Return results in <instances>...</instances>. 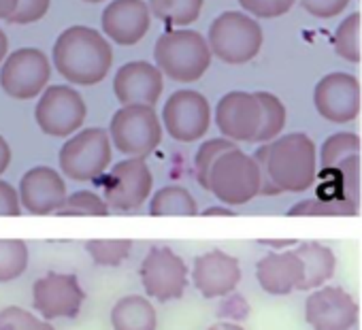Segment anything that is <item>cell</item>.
<instances>
[{
	"label": "cell",
	"mask_w": 362,
	"mask_h": 330,
	"mask_svg": "<svg viewBox=\"0 0 362 330\" xmlns=\"http://www.w3.org/2000/svg\"><path fill=\"white\" fill-rule=\"evenodd\" d=\"M262 171V194L305 192L317 177V149L309 134L288 132L264 143L256 153Z\"/></svg>",
	"instance_id": "1"
},
{
	"label": "cell",
	"mask_w": 362,
	"mask_h": 330,
	"mask_svg": "<svg viewBox=\"0 0 362 330\" xmlns=\"http://www.w3.org/2000/svg\"><path fill=\"white\" fill-rule=\"evenodd\" d=\"M56 71L75 86L100 83L113 64L109 41L90 26H71L54 43Z\"/></svg>",
	"instance_id": "2"
},
{
	"label": "cell",
	"mask_w": 362,
	"mask_h": 330,
	"mask_svg": "<svg viewBox=\"0 0 362 330\" xmlns=\"http://www.w3.org/2000/svg\"><path fill=\"white\" fill-rule=\"evenodd\" d=\"M211 58L209 41L201 33L188 28L168 30L153 45L156 66L177 83L199 81L211 66Z\"/></svg>",
	"instance_id": "3"
},
{
	"label": "cell",
	"mask_w": 362,
	"mask_h": 330,
	"mask_svg": "<svg viewBox=\"0 0 362 330\" xmlns=\"http://www.w3.org/2000/svg\"><path fill=\"white\" fill-rule=\"evenodd\" d=\"M207 190L226 207H239L262 194V171L254 155L239 147L222 153L209 173Z\"/></svg>",
	"instance_id": "4"
},
{
	"label": "cell",
	"mask_w": 362,
	"mask_h": 330,
	"mask_svg": "<svg viewBox=\"0 0 362 330\" xmlns=\"http://www.w3.org/2000/svg\"><path fill=\"white\" fill-rule=\"evenodd\" d=\"M207 41L218 60L239 66L252 62L260 54L264 35L252 16L241 11H224L211 22Z\"/></svg>",
	"instance_id": "5"
},
{
	"label": "cell",
	"mask_w": 362,
	"mask_h": 330,
	"mask_svg": "<svg viewBox=\"0 0 362 330\" xmlns=\"http://www.w3.org/2000/svg\"><path fill=\"white\" fill-rule=\"evenodd\" d=\"M111 136L105 128H86L73 134L58 153L60 171L73 182H94L111 164Z\"/></svg>",
	"instance_id": "6"
},
{
	"label": "cell",
	"mask_w": 362,
	"mask_h": 330,
	"mask_svg": "<svg viewBox=\"0 0 362 330\" xmlns=\"http://www.w3.org/2000/svg\"><path fill=\"white\" fill-rule=\"evenodd\" d=\"M109 136L113 147L124 155L145 158L162 141V122L153 107H119L111 117Z\"/></svg>",
	"instance_id": "7"
},
{
	"label": "cell",
	"mask_w": 362,
	"mask_h": 330,
	"mask_svg": "<svg viewBox=\"0 0 362 330\" xmlns=\"http://www.w3.org/2000/svg\"><path fill=\"white\" fill-rule=\"evenodd\" d=\"M139 275L145 294L158 302L184 296L188 288V266L184 258L164 245H156L145 254Z\"/></svg>",
	"instance_id": "8"
},
{
	"label": "cell",
	"mask_w": 362,
	"mask_h": 330,
	"mask_svg": "<svg viewBox=\"0 0 362 330\" xmlns=\"http://www.w3.org/2000/svg\"><path fill=\"white\" fill-rule=\"evenodd\" d=\"M52 77L47 56L37 47H22L7 56L0 69V88L16 100H30L43 94Z\"/></svg>",
	"instance_id": "9"
},
{
	"label": "cell",
	"mask_w": 362,
	"mask_h": 330,
	"mask_svg": "<svg viewBox=\"0 0 362 330\" xmlns=\"http://www.w3.org/2000/svg\"><path fill=\"white\" fill-rule=\"evenodd\" d=\"M88 115V107L83 96L69 86H49L37 107L35 119L39 128L49 136H73L79 132Z\"/></svg>",
	"instance_id": "10"
},
{
	"label": "cell",
	"mask_w": 362,
	"mask_h": 330,
	"mask_svg": "<svg viewBox=\"0 0 362 330\" xmlns=\"http://www.w3.org/2000/svg\"><path fill=\"white\" fill-rule=\"evenodd\" d=\"M153 175L145 158H126L113 164L103 179V199L109 209L132 211L139 209L151 194Z\"/></svg>",
	"instance_id": "11"
},
{
	"label": "cell",
	"mask_w": 362,
	"mask_h": 330,
	"mask_svg": "<svg viewBox=\"0 0 362 330\" xmlns=\"http://www.w3.org/2000/svg\"><path fill=\"white\" fill-rule=\"evenodd\" d=\"M162 126L179 143L203 139L211 126L209 100L197 90L173 92L162 109Z\"/></svg>",
	"instance_id": "12"
},
{
	"label": "cell",
	"mask_w": 362,
	"mask_h": 330,
	"mask_svg": "<svg viewBox=\"0 0 362 330\" xmlns=\"http://www.w3.org/2000/svg\"><path fill=\"white\" fill-rule=\"evenodd\" d=\"M216 124L224 139L237 143H258L264 109L256 92L235 90L224 94L216 105Z\"/></svg>",
	"instance_id": "13"
},
{
	"label": "cell",
	"mask_w": 362,
	"mask_h": 330,
	"mask_svg": "<svg viewBox=\"0 0 362 330\" xmlns=\"http://www.w3.org/2000/svg\"><path fill=\"white\" fill-rule=\"evenodd\" d=\"M86 300V292L71 273H47L33 285V307L43 319L75 317Z\"/></svg>",
	"instance_id": "14"
},
{
	"label": "cell",
	"mask_w": 362,
	"mask_h": 330,
	"mask_svg": "<svg viewBox=\"0 0 362 330\" xmlns=\"http://www.w3.org/2000/svg\"><path fill=\"white\" fill-rule=\"evenodd\" d=\"M360 83L351 73H328L313 90V105L320 117L332 124L354 122L360 113Z\"/></svg>",
	"instance_id": "15"
},
{
	"label": "cell",
	"mask_w": 362,
	"mask_h": 330,
	"mask_svg": "<svg viewBox=\"0 0 362 330\" xmlns=\"http://www.w3.org/2000/svg\"><path fill=\"white\" fill-rule=\"evenodd\" d=\"M305 319L313 330H349L358 319V302L339 285H322L305 300Z\"/></svg>",
	"instance_id": "16"
},
{
	"label": "cell",
	"mask_w": 362,
	"mask_h": 330,
	"mask_svg": "<svg viewBox=\"0 0 362 330\" xmlns=\"http://www.w3.org/2000/svg\"><path fill=\"white\" fill-rule=\"evenodd\" d=\"M164 90V75L156 64L145 60L126 62L113 77V92L122 107H153Z\"/></svg>",
	"instance_id": "17"
},
{
	"label": "cell",
	"mask_w": 362,
	"mask_h": 330,
	"mask_svg": "<svg viewBox=\"0 0 362 330\" xmlns=\"http://www.w3.org/2000/svg\"><path fill=\"white\" fill-rule=\"evenodd\" d=\"M18 192L22 207L33 216L58 213L69 199L62 175L52 167H35L26 171L20 179Z\"/></svg>",
	"instance_id": "18"
},
{
	"label": "cell",
	"mask_w": 362,
	"mask_h": 330,
	"mask_svg": "<svg viewBox=\"0 0 362 330\" xmlns=\"http://www.w3.org/2000/svg\"><path fill=\"white\" fill-rule=\"evenodd\" d=\"M241 281V264L235 256L211 249L201 254L192 266V283L205 298H224Z\"/></svg>",
	"instance_id": "19"
},
{
	"label": "cell",
	"mask_w": 362,
	"mask_h": 330,
	"mask_svg": "<svg viewBox=\"0 0 362 330\" xmlns=\"http://www.w3.org/2000/svg\"><path fill=\"white\" fill-rule=\"evenodd\" d=\"M103 33L113 43L130 47L136 45L149 30L151 11L143 0H113L100 16Z\"/></svg>",
	"instance_id": "20"
},
{
	"label": "cell",
	"mask_w": 362,
	"mask_h": 330,
	"mask_svg": "<svg viewBox=\"0 0 362 330\" xmlns=\"http://www.w3.org/2000/svg\"><path fill=\"white\" fill-rule=\"evenodd\" d=\"M256 279L267 294L286 296L303 288L305 266L294 249L269 252L256 264Z\"/></svg>",
	"instance_id": "21"
},
{
	"label": "cell",
	"mask_w": 362,
	"mask_h": 330,
	"mask_svg": "<svg viewBox=\"0 0 362 330\" xmlns=\"http://www.w3.org/2000/svg\"><path fill=\"white\" fill-rule=\"evenodd\" d=\"M113 330H158V313L149 298L139 294L122 296L111 309Z\"/></svg>",
	"instance_id": "22"
},
{
	"label": "cell",
	"mask_w": 362,
	"mask_h": 330,
	"mask_svg": "<svg viewBox=\"0 0 362 330\" xmlns=\"http://www.w3.org/2000/svg\"><path fill=\"white\" fill-rule=\"evenodd\" d=\"M294 252L303 260V266H305V279H303L300 290H317L334 275L337 258L330 247L317 241H305L296 245Z\"/></svg>",
	"instance_id": "23"
},
{
	"label": "cell",
	"mask_w": 362,
	"mask_h": 330,
	"mask_svg": "<svg viewBox=\"0 0 362 330\" xmlns=\"http://www.w3.org/2000/svg\"><path fill=\"white\" fill-rule=\"evenodd\" d=\"M149 213L156 218H192L199 213L197 199L192 192L184 186H164L156 190V194L149 201Z\"/></svg>",
	"instance_id": "24"
},
{
	"label": "cell",
	"mask_w": 362,
	"mask_h": 330,
	"mask_svg": "<svg viewBox=\"0 0 362 330\" xmlns=\"http://www.w3.org/2000/svg\"><path fill=\"white\" fill-rule=\"evenodd\" d=\"M151 16L168 26H190L203 11V0H147Z\"/></svg>",
	"instance_id": "25"
},
{
	"label": "cell",
	"mask_w": 362,
	"mask_h": 330,
	"mask_svg": "<svg viewBox=\"0 0 362 330\" xmlns=\"http://www.w3.org/2000/svg\"><path fill=\"white\" fill-rule=\"evenodd\" d=\"M360 153V136L354 132H334L320 147V167L324 173L334 171L343 160Z\"/></svg>",
	"instance_id": "26"
},
{
	"label": "cell",
	"mask_w": 362,
	"mask_h": 330,
	"mask_svg": "<svg viewBox=\"0 0 362 330\" xmlns=\"http://www.w3.org/2000/svg\"><path fill=\"white\" fill-rule=\"evenodd\" d=\"M30 252L22 239H0V283L22 277L28 269Z\"/></svg>",
	"instance_id": "27"
},
{
	"label": "cell",
	"mask_w": 362,
	"mask_h": 330,
	"mask_svg": "<svg viewBox=\"0 0 362 330\" xmlns=\"http://www.w3.org/2000/svg\"><path fill=\"white\" fill-rule=\"evenodd\" d=\"M358 209L339 196H326V199H303L296 205L288 209V216L294 218H315V216H356Z\"/></svg>",
	"instance_id": "28"
},
{
	"label": "cell",
	"mask_w": 362,
	"mask_h": 330,
	"mask_svg": "<svg viewBox=\"0 0 362 330\" xmlns=\"http://www.w3.org/2000/svg\"><path fill=\"white\" fill-rule=\"evenodd\" d=\"M358 35H360V13H349L334 30L332 37V45H334V54L339 58H343L349 64H358L360 62V43H358Z\"/></svg>",
	"instance_id": "29"
},
{
	"label": "cell",
	"mask_w": 362,
	"mask_h": 330,
	"mask_svg": "<svg viewBox=\"0 0 362 330\" xmlns=\"http://www.w3.org/2000/svg\"><path fill=\"white\" fill-rule=\"evenodd\" d=\"M86 252L98 266H119L132 252L130 239H92L86 243Z\"/></svg>",
	"instance_id": "30"
},
{
	"label": "cell",
	"mask_w": 362,
	"mask_h": 330,
	"mask_svg": "<svg viewBox=\"0 0 362 330\" xmlns=\"http://www.w3.org/2000/svg\"><path fill=\"white\" fill-rule=\"evenodd\" d=\"M262 109H264V124L258 136V143H271L277 136H281V130L286 126V107L279 100V96L271 94V92H256Z\"/></svg>",
	"instance_id": "31"
},
{
	"label": "cell",
	"mask_w": 362,
	"mask_h": 330,
	"mask_svg": "<svg viewBox=\"0 0 362 330\" xmlns=\"http://www.w3.org/2000/svg\"><path fill=\"white\" fill-rule=\"evenodd\" d=\"M233 147H237V145H235L233 141L224 139V136H222V139H209V141H205V143L199 147L197 158H194V169H197V179H199L201 188L207 190L209 173H211V169H214L216 160H218L222 153H226L228 149H233Z\"/></svg>",
	"instance_id": "32"
},
{
	"label": "cell",
	"mask_w": 362,
	"mask_h": 330,
	"mask_svg": "<svg viewBox=\"0 0 362 330\" xmlns=\"http://www.w3.org/2000/svg\"><path fill=\"white\" fill-rule=\"evenodd\" d=\"M107 213H109L107 201L92 190H79L69 194L66 203L58 211V216H94V218H105Z\"/></svg>",
	"instance_id": "33"
},
{
	"label": "cell",
	"mask_w": 362,
	"mask_h": 330,
	"mask_svg": "<svg viewBox=\"0 0 362 330\" xmlns=\"http://www.w3.org/2000/svg\"><path fill=\"white\" fill-rule=\"evenodd\" d=\"M0 330H56L52 322L37 317L24 307H5L0 311Z\"/></svg>",
	"instance_id": "34"
},
{
	"label": "cell",
	"mask_w": 362,
	"mask_h": 330,
	"mask_svg": "<svg viewBox=\"0 0 362 330\" xmlns=\"http://www.w3.org/2000/svg\"><path fill=\"white\" fill-rule=\"evenodd\" d=\"M296 0H239V5L247 16L258 18V20H273L286 16Z\"/></svg>",
	"instance_id": "35"
},
{
	"label": "cell",
	"mask_w": 362,
	"mask_h": 330,
	"mask_svg": "<svg viewBox=\"0 0 362 330\" xmlns=\"http://www.w3.org/2000/svg\"><path fill=\"white\" fill-rule=\"evenodd\" d=\"M298 3L309 16L320 20H330L341 16L351 0H298Z\"/></svg>",
	"instance_id": "36"
},
{
	"label": "cell",
	"mask_w": 362,
	"mask_h": 330,
	"mask_svg": "<svg viewBox=\"0 0 362 330\" xmlns=\"http://www.w3.org/2000/svg\"><path fill=\"white\" fill-rule=\"evenodd\" d=\"M52 0H20L16 13L7 20L11 24H33L39 22L49 11Z\"/></svg>",
	"instance_id": "37"
},
{
	"label": "cell",
	"mask_w": 362,
	"mask_h": 330,
	"mask_svg": "<svg viewBox=\"0 0 362 330\" xmlns=\"http://www.w3.org/2000/svg\"><path fill=\"white\" fill-rule=\"evenodd\" d=\"M22 213L20 192L5 179H0V218H18Z\"/></svg>",
	"instance_id": "38"
},
{
	"label": "cell",
	"mask_w": 362,
	"mask_h": 330,
	"mask_svg": "<svg viewBox=\"0 0 362 330\" xmlns=\"http://www.w3.org/2000/svg\"><path fill=\"white\" fill-rule=\"evenodd\" d=\"M11 158H13V153H11V147H9V143H7L3 136H0V175H3V173L9 169Z\"/></svg>",
	"instance_id": "39"
},
{
	"label": "cell",
	"mask_w": 362,
	"mask_h": 330,
	"mask_svg": "<svg viewBox=\"0 0 362 330\" xmlns=\"http://www.w3.org/2000/svg\"><path fill=\"white\" fill-rule=\"evenodd\" d=\"M20 0H0V20H9L16 9H18Z\"/></svg>",
	"instance_id": "40"
},
{
	"label": "cell",
	"mask_w": 362,
	"mask_h": 330,
	"mask_svg": "<svg viewBox=\"0 0 362 330\" xmlns=\"http://www.w3.org/2000/svg\"><path fill=\"white\" fill-rule=\"evenodd\" d=\"M207 330H245V328L241 324H237V322H216Z\"/></svg>",
	"instance_id": "41"
},
{
	"label": "cell",
	"mask_w": 362,
	"mask_h": 330,
	"mask_svg": "<svg viewBox=\"0 0 362 330\" xmlns=\"http://www.w3.org/2000/svg\"><path fill=\"white\" fill-rule=\"evenodd\" d=\"M211 216H233V209H228L226 205H222V207H209V209H205V218H211Z\"/></svg>",
	"instance_id": "42"
},
{
	"label": "cell",
	"mask_w": 362,
	"mask_h": 330,
	"mask_svg": "<svg viewBox=\"0 0 362 330\" xmlns=\"http://www.w3.org/2000/svg\"><path fill=\"white\" fill-rule=\"evenodd\" d=\"M7 49H9V41H7L5 33L0 30V62L7 60Z\"/></svg>",
	"instance_id": "43"
},
{
	"label": "cell",
	"mask_w": 362,
	"mask_h": 330,
	"mask_svg": "<svg viewBox=\"0 0 362 330\" xmlns=\"http://www.w3.org/2000/svg\"><path fill=\"white\" fill-rule=\"evenodd\" d=\"M83 3H92V5H96V3H105V0H83Z\"/></svg>",
	"instance_id": "44"
}]
</instances>
